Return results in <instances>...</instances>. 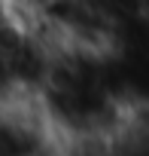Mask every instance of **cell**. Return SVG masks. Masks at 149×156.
Returning a JSON list of instances; mask_svg holds the SVG:
<instances>
[]
</instances>
